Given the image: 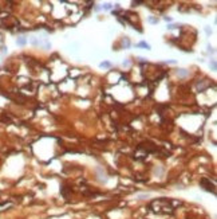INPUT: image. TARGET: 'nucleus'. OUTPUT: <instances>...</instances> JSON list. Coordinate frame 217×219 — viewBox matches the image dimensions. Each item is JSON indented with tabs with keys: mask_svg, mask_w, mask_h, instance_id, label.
<instances>
[{
	"mask_svg": "<svg viewBox=\"0 0 217 219\" xmlns=\"http://www.w3.org/2000/svg\"><path fill=\"white\" fill-rule=\"evenodd\" d=\"M200 184H201V187L204 188L206 192H212V194H216V190H214V184L212 183L211 180L208 178H202L201 180H200Z\"/></svg>",
	"mask_w": 217,
	"mask_h": 219,
	"instance_id": "nucleus-1",
	"label": "nucleus"
},
{
	"mask_svg": "<svg viewBox=\"0 0 217 219\" xmlns=\"http://www.w3.org/2000/svg\"><path fill=\"white\" fill-rule=\"evenodd\" d=\"M178 26H176V24H170V26H168V28L169 30H173V28H177Z\"/></svg>",
	"mask_w": 217,
	"mask_h": 219,
	"instance_id": "nucleus-8",
	"label": "nucleus"
},
{
	"mask_svg": "<svg viewBox=\"0 0 217 219\" xmlns=\"http://www.w3.org/2000/svg\"><path fill=\"white\" fill-rule=\"evenodd\" d=\"M137 47H142V48H145V50H150V45L146 43V42H139L138 45H137Z\"/></svg>",
	"mask_w": 217,
	"mask_h": 219,
	"instance_id": "nucleus-3",
	"label": "nucleus"
},
{
	"mask_svg": "<svg viewBox=\"0 0 217 219\" xmlns=\"http://www.w3.org/2000/svg\"><path fill=\"white\" fill-rule=\"evenodd\" d=\"M165 20H166V22H172V18H168V16H165Z\"/></svg>",
	"mask_w": 217,
	"mask_h": 219,
	"instance_id": "nucleus-10",
	"label": "nucleus"
},
{
	"mask_svg": "<svg viewBox=\"0 0 217 219\" xmlns=\"http://www.w3.org/2000/svg\"><path fill=\"white\" fill-rule=\"evenodd\" d=\"M25 43H27V39H25L24 36H20V38L16 39V45L18 46H24Z\"/></svg>",
	"mask_w": 217,
	"mask_h": 219,
	"instance_id": "nucleus-2",
	"label": "nucleus"
},
{
	"mask_svg": "<svg viewBox=\"0 0 217 219\" xmlns=\"http://www.w3.org/2000/svg\"><path fill=\"white\" fill-rule=\"evenodd\" d=\"M205 32H206V34L209 35V34H211V32H212V30L209 28V27H205Z\"/></svg>",
	"mask_w": 217,
	"mask_h": 219,
	"instance_id": "nucleus-9",
	"label": "nucleus"
},
{
	"mask_svg": "<svg viewBox=\"0 0 217 219\" xmlns=\"http://www.w3.org/2000/svg\"><path fill=\"white\" fill-rule=\"evenodd\" d=\"M209 66H211V69L213 70V71H216L217 66H216V60L214 59H211V62H209Z\"/></svg>",
	"mask_w": 217,
	"mask_h": 219,
	"instance_id": "nucleus-4",
	"label": "nucleus"
},
{
	"mask_svg": "<svg viewBox=\"0 0 217 219\" xmlns=\"http://www.w3.org/2000/svg\"><path fill=\"white\" fill-rule=\"evenodd\" d=\"M178 75L180 77H186V75H188V71H186L185 69H180L178 70Z\"/></svg>",
	"mask_w": 217,
	"mask_h": 219,
	"instance_id": "nucleus-5",
	"label": "nucleus"
},
{
	"mask_svg": "<svg viewBox=\"0 0 217 219\" xmlns=\"http://www.w3.org/2000/svg\"><path fill=\"white\" fill-rule=\"evenodd\" d=\"M101 67H110V63H109V62H102Z\"/></svg>",
	"mask_w": 217,
	"mask_h": 219,
	"instance_id": "nucleus-7",
	"label": "nucleus"
},
{
	"mask_svg": "<svg viewBox=\"0 0 217 219\" xmlns=\"http://www.w3.org/2000/svg\"><path fill=\"white\" fill-rule=\"evenodd\" d=\"M103 8H105V10H111L113 6H111L110 3H106V4H103Z\"/></svg>",
	"mask_w": 217,
	"mask_h": 219,
	"instance_id": "nucleus-6",
	"label": "nucleus"
}]
</instances>
